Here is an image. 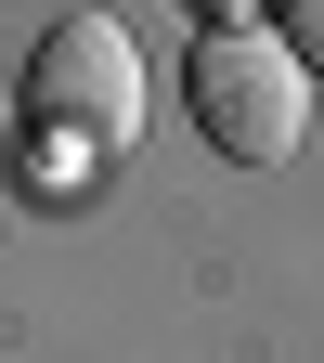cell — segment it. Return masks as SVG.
I'll return each mask as SVG.
<instances>
[{"label":"cell","instance_id":"2","mask_svg":"<svg viewBox=\"0 0 324 363\" xmlns=\"http://www.w3.org/2000/svg\"><path fill=\"white\" fill-rule=\"evenodd\" d=\"M195 117L234 169H286L298 130H311V78L272 26H208L195 39Z\"/></svg>","mask_w":324,"mask_h":363},{"label":"cell","instance_id":"4","mask_svg":"<svg viewBox=\"0 0 324 363\" xmlns=\"http://www.w3.org/2000/svg\"><path fill=\"white\" fill-rule=\"evenodd\" d=\"M208 13H234V0H208Z\"/></svg>","mask_w":324,"mask_h":363},{"label":"cell","instance_id":"3","mask_svg":"<svg viewBox=\"0 0 324 363\" xmlns=\"http://www.w3.org/2000/svg\"><path fill=\"white\" fill-rule=\"evenodd\" d=\"M272 13H286L272 39H286V52H298V78H311V65H324V0H272Z\"/></svg>","mask_w":324,"mask_h":363},{"label":"cell","instance_id":"1","mask_svg":"<svg viewBox=\"0 0 324 363\" xmlns=\"http://www.w3.org/2000/svg\"><path fill=\"white\" fill-rule=\"evenodd\" d=\"M26 130L52 156H130V130H143V52H130L117 13L39 26V52H26Z\"/></svg>","mask_w":324,"mask_h":363}]
</instances>
